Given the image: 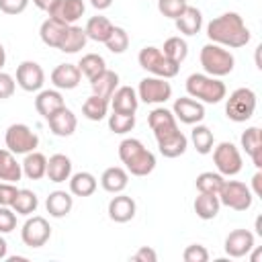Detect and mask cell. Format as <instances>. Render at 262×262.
<instances>
[{
  "instance_id": "cell-1",
  "label": "cell",
  "mask_w": 262,
  "mask_h": 262,
  "mask_svg": "<svg viewBox=\"0 0 262 262\" xmlns=\"http://www.w3.org/2000/svg\"><path fill=\"white\" fill-rule=\"evenodd\" d=\"M207 37L217 45L244 47L250 41V31L237 12H225L207 25Z\"/></svg>"
},
{
  "instance_id": "cell-2",
  "label": "cell",
  "mask_w": 262,
  "mask_h": 262,
  "mask_svg": "<svg viewBox=\"0 0 262 262\" xmlns=\"http://www.w3.org/2000/svg\"><path fill=\"white\" fill-rule=\"evenodd\" d=\"M186 92L192 98H201L203 102L209 104H217L219 100L225 98V84L213 76H205V74H190L186 80Z\"/></svg>"
},
{
  "instance_id": "cell-3",
  "label": "cell",
  "mask_w": 262,
  "mask_h": 262,
  "mask_svg": "<svg viewBox=\"0 0 262 262\" xmlns=\"http://www.w3.org/2000/svg\"><path fill=\"white\" fill-rule=\"evenodd\" d=\"M233 63H235L233 55L227 49H223L221 45H217V43H207L201 49V66L213 78L227 76L233 70Z\"/></svg>"
},
{
  "instance_id": "cell-4",
  "label": "cell",
  "mask_w": 262,
  "mask_h": 262,
  "mask_svg": "<svg viewBox=\"0 0 262 262\" xmlns=\"http://www.w3.org/2000/svg\"><path fill=\"white\" fill-rule=\"evenodd\" d=\"M254 108H256V94L252 88H235L225 102L227 119L235 123L248 121L254 115Z\"/></svg>"
},
{
  "instance_id": "cell-5",
  "label": "cell",
  "mask_w": 262,
  "mask_h": 262,
  "mask_svg": "<svg viewBox=\"0 0 262 262\" xmlns=\"http://www.w3.org/2000/svg\"><path fill=\"white\" fill-rule=\"evenodd\" d=\"M4 141H6V147L12 154H29V151H33L39 145L37 133L29 125H25V123H12L6 129Z\"/></svg>"
},
{
  "instance_id": "cell-6",
  "label": "cell",
  "mask_w": 262,
  "mask_h": 262,
  "mask_svg": "<svg viewBox=\"0 0 262 262\" xmlns=\"http://www.w3.org/2000/svg\"><path fill=\"white\" fill-rule=\"evenodd\" d=\"M219 203L233 209V211H246L252 205V190L237 180H225L219 190Z\"/></svg>"
},
{
  "instance_id": "cell-7",
  "label": "cell",
  "mask_w": 262,
  "mask_h": 262,
  "mask_svg": "<svg viewBox=\"0 0 262 262\" xmlns=\"http://www.w3.org/2000/svg\"><path fill=\"white\" fill-rule=\"evenodd\" d=\"M213 162H215L219 174H225V176H233L242 170V156L231 141H221L215 147Z\"/></svg>"
},
{
  "instance_id": "cell-8",
  "label": "cell",
  "mask_w": 262,
  "mask_h": 262,
  "mask_svg": "<svg viewBox=\"0 0 262 262\" xmlns=\"http://www.w3.org/2000/svg\"><path fill=\"white\" fill-rule=\"evenodd\" d=\"M137 96L143 100V102H149V104H158V102H166L170 96H172V86L170 82H166L164 78H143L139 82V88H137Z\"/></svg>"
},
{
  "instance_id": "cell-9",
  "label": "cell",
  "mask_w": 262,
  "mask_h": 262,
  "mask_svg": "<svg viewBox=\"0 0 262 262\" xmlns=\"http://www.w3.org/2000/svg\"><path fill=\"white\" fill-rule=\"evenodd\" d=\"M20 237H23L25 246H29V248H41L51 237V227H49V223H47L45 217L35 215V217H31V219L25 221V225L20 229Z\"/></svg>"
},
{
  "instance_id": "cell-10",
  "label": "cell",
  "mask_w": 262,
  "mask_h": 262,
  "mask_svg": "<svg viewBox=\"0 0 262 262\" xmlns=\"http://www.w3.org/2000/svg\"><path fill=\"white\" fill-rule=\"evenodd\" d=\"M147 123L156 135V141H162L166 137H170L172 133L178 131V125H176V117L172 111L164 108V106H158L154 108L149 115H147Z\"/></svg>"
},
{
  "instance_id": "cell-11",
  "label": "cell",
  "mask_w": 262,
  "mask_h": 262,
  "mask_svg": "<svg viewBox=\"0 0 262 262\" xmlns=\"http://www.w3.org/2000/svg\"><path fill=\"white\" fill-rule=\"evenodd\" d=\"M43 80H45V74H43V68L37 63V61H20L18 68H16V84L27 90V92H35L43 86Z\"/></svg>"
},
{
  "instance_id": "cell-12",
  "label": "cell",
  "mask_w": 262,
  "mask_h": 262,
  "mask_svg": "<svg viewBox=\"0 0 262 262\" xmlns=\"http://www.w3.org/2000/svg\"><path fill=\"white\" fill-rule=\"evenodd\" d=\"M86 10L84 0H55V4L47 10L51 18L61 20L66 25H74Z\"/></svg>"
},
{
  "instance_id": "cell-13",
  "label": "cell",
  "mask_w": 262,
  "mask_h": 262,
  "mask_svg": "<svg viewBox=\"0 0 262 262\" xmlns=\"http://www.w3.org/2000/svg\"><path fill=\"white\" fill-rule=\"evenodd\" d=\"M254 248V233L248 229H233L225 237V254L231 258H242Z\"/></svg>"
},
{
  "instance_id": "cell-14",
  "label": "cell",
  "mask_w": 262,
  "mask_h": 262,
  "mask_svg": "<svg viewBox=\"0 0 262 262\" xmlns=\"http://www.w3.org/2000/svg\"><path fill=\"white\" fill-rule=\"evenodd\" d=\"M174 117L180 119L182 123L192 125V123L203 121V117H205V106H203L199 100H192V98H188V96H180V98H176V102H174Z\"/></svg>"
},
{
  "instance_id": "cell-15",
  "label": "cell",
  "mask_w": 262,
  "mask_h": 262,
  "mask_svg": "<svg viewBox=\"0 0 262 262\" xmlns=\"http://www.w3.org/2000/svg\"><path fill=\"white\" fill-rule=\"evenodd\" d=\"M135 211H137V205H135V201L129 194H117L108 203V217L115 223H127V221H131L135 217Z\"/></svg>"
},
{
  "instance_id": "cell-16",
  "label": "cell",
  "mask_w": 262,
  "mask_h": 262,
  "mask_svg": "<svg viewBox=\"0 0 262 262\" xmlns=\"http://www.w3.org/2000/svg\"><path fill=\"white\" fill-rule=\"evenodd\" d=\"M47 123H49V129L57 135V137H70L74 131H76V127H78V121H76V115L70 111V108H59L57 113H53L49 119H47Z\"/></svg>"
},
{
  "instance_id": "cell-17",
  "label": "cell",
  "mask_w": 262,
  "mask_h": 262,
  "mask_svg": "<svg viewBox=\"0 0 262 262\" xmlns=\"http://www.w3.org/2000/svg\"><path fill=\"white\" fill-rule=\"evenodd\" d=\"M68 27L70 25H66V23H61V20H55V18H45L43 23H41V29H39V35H41V41L45 43V45H49V47H55V49H59V45H61V41H63V37H66V33H68Z\"/></svg>"
},
{
  "instance_id": "cell-18",
  "label": "cell",
  "mask_w": 262,
  "mask_h": 262,
  "mask_svg": "<svg viewBox=\"0 0 262 262\" xmlns=\"http://www.w3.org/2000/svg\"><path fill=\"white\" fill-rule=\"evenodd\" d=\"M80 78H82V72L78 66L74 63H59L53 72H51V82L61 88V90H72L80 84Z\"/></svg>"
},
{
  "instance_id": "cell-19",
  "label": "cell",
  "mask_w": 262,
  "mask_h": 262,
  "mask_svg": "<svg viewBox=\"0 0 262 262\" xmlns=\"http://www.w3.org/2000/svg\"><path fill=\"white\" fill-rule=\"evenodd\" d=\"M137 104H139V96L137 92L131 88V86H121L113 92L111 96V106L115 113H129V115H135L137 111Z\"/></svg>"
},
{
  "instance_id": "cell-20",
  "label": "cell",
  "mask_w": 262,
  "mask_h": 262,
  "mask_svg": "<svg viewBox=\"0 0 262 262\" xmlns=\"http://www.w3.org/2000/svg\"><path fill=\"white\" fill-rule=\"evenodd\" d=\"M119 86V74L113 72V70H102L96 78L90 80V88H92V94L104 98V100H111L113 92L117 90Z\"/></svg>"
},
{
  "instance_id": "cell-21",
  "label": "cell",
  "mask_w": 262,
  "mask_h": 262,
  "mask_svg": "<svg viewBox=\"0 0 262 262\" xmlns=\"http://www.w3.org/2000/svg\"><path fill=\"white\" fill-rule=\"evenodd\" d=\"M63 106H66V102L57 90H41L35 98V108L43 119H49L53 113H57Z\"/></svg>"
},
{
  "instance_id": "cell-22",
  "label": "cell",
  "mask_w": 262,
  "mask_h": 262,
  "mask_svg": "<svg viewBox=\"0 0 262 262\" xmlns=\"http://www.w3.org/2000/svg\"><path fill=\"white\" fill-rule=\"evenodd\" d=\"M47 178L51 182H66L72 174V162L66 154H53L47 160V170H45Z\"/></svg>"
},
{
  "instance_id": "cell-23",
  "label": "cell",
  "mask_w": 262,
  "mask_h": 262,
  "mask_svg": "<svg viewBox=\"0 0 262 262\" xmlns=\"http://www.w3.org/2000/svg\"><path fill=\"white\" fill-rule=\"evenodd\" d=\"M174 23H176V29H178L182 35H194V33H199V29H201V25H203V14H201L199 8L186 6V8L174 18Z\"/></svg>"
},
{
  "instance_id": "cell-24",
  "label": "cell",
  "mask_w": 262,
  "mask_h": 262,
  "mask_svg": "<svg viewBox=\"0 0 262 262\" xmlns=\"http://www.w3.org/2000/svg\"><path fill=\"white\" fill-rule=\"evenodd\" d=\"M74 207V199L66 192V190H53L49 192L47 201H45V209L51 217H66Z\"/></svg>"
},
{
  "instance_id": "cell-25",
  "label": "cell",
  "mask_w": 262,
  "mask_h": 262,
  "mask_svg": "<svg viewBox=\"0 0 262 262\" xmlns=\"http://www.w3.org/2000/svg\"><path fill=\"white\" fill-rule=\"evenodd\" d=\"M125 166H127V170H129L133 176H147V174L156 168V156H154L147 147H143V149L137 151Z\"/></svg>"
},
{
  "instance_id": "cell-26",
  "label": "cell",
  "mask_w": 262,
  "mask_h": 262,
  "mask_svg": "<svg viewBox=\"0 0 262 262\" xmlns=\"http://www.w3.org/2000/svg\"><path fill=\"white\" fill-rule=\"evenodd\" d=\"M127 180H129V176H127V172L121 168V166H111V168H106L104 172H102V176H100V184H102V188L106 190V192H121L125 186H127Z\"/></svg>"
},
{
  "instance_id": "cell-27",
  "label": "cell",
  "mask_w": 262,
  "mask_h": 262,
  "mask_svg": "<svg viewBox=\"0 0 262 262\" xmlns=\"http://www.w3.org/2000/svg\"><path fill=\"white\" fill-rule=\"evenodd\" d=\"M194 213H196V217H201V219H215L217 217V213H219V207H221V203H219V196L217 194H211V192H199V196L194 199Z\"/></svg>"
},
{
  "instance_id": "cell-28",
  "label": "cell",
  "mask_w": 262,
  "mask_h": 262,
  "mask_svg": "<svg viewBox=\"0 0 262 262\" xmlns=\"http://www.w3.org/2000/svg\"><path fill=\"white\" fill-rule=\"evenodd\" d=\"M23 176V166L16 162L10 149H0V180L18 182Z\"/></svg>"
},
{
  "instance_id": "cell-29",
  "label": "cell",
  "mask_w": 262,
  "mask_h": 262,
  "mask_svg": "<svg viewBox=\"0 0 262 262\" xmlns=\"http://www.w3.org/2000/svg\"><path fill=\"white\" fill-rule=\"evenodd\" d=\"M186 145H188V139H186V135H184L180 129H178L176 133H172L170 137L158 141L160 154H162L164 158H178V156H182V154L186 151Z\"/></svg>"
},
{
  "instance_id": "cell-30",
  "label": "cell",
  "mask_w": 262,
  "mask_h": 262,
  "mask_svg": "<svg viewBox=\"0 0 262 262\" xmlns=\"http://www.w3.org/2000/svg\"><path fill=\"white\" fill-rule=\"evenodd\" d=\"M113 27H115V25H113L106 16H100V14H98V16L88 18L84 31H86V37H88V39L98 41V43H104L106 37L111 35V31H113Z\"/></svg>"
},
{
  "instance_id": "cell-31",
  "label": "cell",
  "mask_w": 262,
  "mask_h": 262,
  "mask_svg": "<svg viewBox=\"0 0 262 262\" xmlns=\"http://www.w3.org/2000/svg\"><path fill=\"white\" fill-rule=\"evenodd\" d=\"M23 166V172H25V176L27 178H31V180H39V178H43L45 176V170H47V158L41 154V151H29L27 154V158H25V162L20 164Z\"/></svg>"
},
{
  "instance_id": "cell-32",
  "label": "cell",
  "mask_w": 262,
  "mask_h": 262,
  "mask_svg": "<svg viewBox=\"0 0 262 262\" xmlns=\"http://www.w3.org/2000/svg\"><path fill=\"white\" fill-rule=\"evenodd\" d=\"M86 41H88L86 31H84L82 27L70 25L66 37H63V41H61V45H59V49H61L63 53H76V51H80V49L86 45Z\"/></svg>"
},
{
  "instance_id": "cell-33",
  "label": "cell",
  "mask_w": 262,
  "mask_h": 262,
  "mask_svg": "<svg viewBox=\"0 0 262 262\" xmlns=\"http://www.w3.org/2000/svg\"><path fill=\"white\" fill-rule=\"evenodd\" d=\"M70 190L76 196H90L96 190V178L90 172H76L70 178Z\"/></svg>"
},
{
  "instance_id": "cell-34",
  "label": "cell",
  "mask_w": 262,
  "mask_h": 262,
  "mask_svg": "<svg viewBox=\"0 0 262 262\" xmlns=\"http://www.w3.org/2000/svg\"><path fill=\"white\" fill-rule=\"evenodd\" d=\"M178 70H180V63H178V61H174V59H170V57H166V55L162 53V49H160L158 57L154 59V63L147 68V72H151L154 76L164 78V80L174 78V76L178 74Z\"/></svg>"
},
{
  "instance_id": "cell-35",
  "label": "cell",
  "mask_w": 262,
  "mask_h": 262,
  "mask_svg": "<svg viewBox=\"0 0 262 262\" xmlns=\"http://www.w3.org/2000/svg\"><path fill=\"white\" fill-rule=\"evenodd\" d=\"M82 113H84V117L90 119V121H102V119L106 117V113H108V100H104V98L92 94V96H88V98L84 100Z\"/></svg>"
},
{
  "instance_id": "cell-36",
  "label": "cell",
  "mask_w": 262,
  "mask_h": 262,
  "mask_svg": "<svg viewBox=\"0 0 262 262\" xmlns=\"http://www.w3.org/2000/svg\"><path fill=\"white\" fill-rule=\"evenodd\" d=\"M223 174L219 172H201L194 180V186L199 192H211V194H219L221 186H223Z\"/></svg>"
},
{
  "instance_id": "cell-37",
  "label": "cell",
  "mask_w": 262,
  "mask_h": 262,
  "mask_svg": "<svg viewBox=\"0 0 262 262\" xmlns=\"http://www.w3.org/2000/svg\"><path fill=\"white\" fill-rule=\"evenodd\" d=\"M37 205H39V201H37V194H35L33 190H29V188H18V194H16V199L12 201L10 207H12L14 213H18V215H31V213H35Z\"/></svg>"
},
{
  "instance_id": "cell-38",
  "label": "cell",
  "mask_w": 262,
  "mask_h": 262,
  "mask_svg": "<svg viewBox=\"0 0 262 262\" xmlns=\"http://www.w3.org/2000/svg\"><path fill=\"white\" fill-rule=\"evenodd\" d=\"M78 68H80V72H82L88 80H92V78H96L102 70H106V63H104V57H102V55H98V53H86V55L80 59Z\"/></svg>"
},
{
  "instance_id": "cell-39",
  "label": "cell",
  "mask_w": 262,
  "mask_h": 262,
  "mask_svg": "<svg viewBox=\"0 0 262 262\" xmlns=\"http://www.w3.org/2000/svg\"><path fill=\"white\" fill-rule=\"evenodd\" d=\"M162 53H164L166 57H170V59H174V61L180 63V61L186 57V53H188V45H186V41H184L182 37H168V39L164 41Z\"/></svg>"
},
{
  "instance_id": "cell-40",
  "label": "cell",
  "mask_w": 262,
  "mask_h": 262,
  "mask_svg": "<svg viewBox=\"0 0 262 262\" xmlns=\"http://www.w3.org/2000/svg\"><path fill=\"white\" fill-rule=\"evenodd\" d=\"M190 139H192V145L199 154H209L213 149V133L205 125H196L190 133Z\"/></svg>"
},
{
  "instance_id": "cell-41",
  "label": "cell",
  "mask_w": 262,
  "mask_h": 262,
  "mask_svg": "<svg viewBox=\"0 0 262 262\" xmlns=\"http://www.w3.org/2000/svg\"><path fill=\"white\" fill-rule=\"evenodd\" d=\"M104 45H106V49L113 51V53H123V51L129 47V35H127V31H125L123 27H113V31H111V35L106 37Z\"/></svg>"
},
{
  "instance_id": "cell-42",
  "label": "cell",
  "mask_w": 262,
  "mask_h": 262,
  "mask_svg": "<svg viewBox=\"0 0 262 262\" xmlns=\"http://www.w3.org/2000/svg\"><path fill=\"white\" fill-rule=\"evenodd\" d=\"M108 127L113 133H127L135 127V115L113 111V115H108Z\"/></svg>"
},
{
  "instance_id": "cell-43",
  "label": "cell",
  "mask_w": 262,
  "mask_h": 262,
  "mask_svg": "<svg viewBox=\"0 0 262 262\" xmlns=\"http://www.w3.org/2000/svg\"><path fill=\"white\" fill-rule=\"evenodd\" d=\"M145 145L139 141V139H135V137H127V139H123L121 143H119V158H121V162L123 164H127L137 151H141Z\"/></svg>"
},
{
  "instance_id": "cell-44",
  "label": "cell",
  "mask_w": 262,
  "mask_h": 262,
  "mask_svg": "<svg viewBox=\"0 0 262 262\" xmlns=\"http://www.w3.org/2000/svg\"><path fill=\"white\" fill-rule=\"evenodd\" d=\"M186 6V0H158V10L168 18H176Z\"/></svg>"
},
{
  "instance_id": "cell-45",
  "label": "cell",
  "mask_w": 262,
  "mask_h": 262,
  "mask_svg": "<svg viewBox=\"0 0 262 262\" xmlns=\"http://www.w3.org/2000/svg\"><path fill=\"white\" fill-rule=\"evenodd\" d=\"M262 145V139H260V129L258 127H248L244 133H242V147L246 149V154L250 156L256 147Z\"/></svg>"
},
{
  "instance_id": "cell-46",
  "label": "cell",
  "mask_w": 262,
  "mask_h": 262,
  "mask_svg": "<svg viewBox=\"0 0 262 262\" xmlns=\"http://www.w3.org/2000/svg\"><path fill=\"white\" fill-rule=\"evenodd\" d=\"M182 258H184V262H207L209 260V252L201 244H190V246H186Z\"/></svg>"
},
{
  "instance_id": "cell-47",
  "label": "cell",
  "mask_w": 262,
  "mask_h": 262,
  "mask_svg": "<svg viewBox=\"0 0 262 262\" xmlns=\"http://www.w3.org/2000/svg\"><path fill=\"white\" fill-rule=\"evenodd\" d=\"M16 227V215L8 207L0 205V233H8Z\"/></svg>"
},
{
  "instance_id": "cell-48",
  "label": "cell",
  "mask_w": 262,
  "mask_h": 262,
  "mask_svg": "<svg viewBox=\"0 0 262 262\" xmlns=\"http://www.w3.org/2000/svg\"><path fill=\"white\" fill-rule=\"evenodd\" d=\"M16 194H18V188L14 186V182H0V205L10 207Z\"/></svg>"
},
{
  "instance_id": "cell-49",
  "label": "cell",
  "mask_w": 262,
  "mask_h": 262,
  "mask_svg": "<svg viewBox=\"0 0 262 262\" xmlns=\"http://www.w3.org/2000/svg\"><path fill=\"white\" fill-rule=\"evenodd\" d=\"M29 0H0V10L4 14H20L27 8Z\"/></svg>"
},
{
  "instance_id": "cell-50",
  "label": "cell",
  "mask_w": 262,
  "mask_h": 262,
  "mask_svg": "<svg viewBox=\"0 0 262 262\" xmlns=\"http://www.w3.org/2000/svg\"><path fill=\"white\" fill-rule=\"evenodd\" d=\"M14 94V78L6 72H0V98H10Z\"/></svg>"
},
{
  "instance_id": "cell-51",
  "label": "cell",
  "mask_w": 262,
  "mask_h": 262,
  "mask_svg": "<svg viewBox=\"0 0 262 262\" xmlns=\"http://www.w3.org/2000/svg\"><path fill=\"white\" fill-rule=\"evenodd\" d=\"M131 260H133V262H156V260H158V254H156L154 248L141 246V248L131 256Z\"/></svg>"
},
{
  "instance_id": "cell-52",
  "label": "cell",
  "mask_w": 262,
  "mask_h": 262,
  "mask_svg": "<svg viewBox=\"0 0 262 262\" xmlns=\"http://www.w3.org/2000/svg\"><path fill=\"white\" fill-rule=\"evenodd\" d=\"M252 186H254V192L260 196V194H262V172H260V170L254 174V178H252Z\"/></svg>"
},
{
  "instance_id": "cell-53",
  "label": "cell",
  "mask_w": 262,
  "mask_h": 262,
  "mask_svg": "<svg viewBox=\"0 0 262 262\" xmlns=\"http://www.w3.org/2000/svg\"><path fill=\"white\" fill-rule=\"evenodd\" d=\"M250 158H252V162H254V166L260 170L262 168V145L260 147H256L252 154H250Z\"/></svg>"
},
{
  "instance_id": "cell-54",
  "label": "cell",
  "mask_w": 262,
  "mask_h": 262,
  "mask_svg": "<svg viewBox=\"0 0 262 262\" xmlns=\"http://www.w3.org/2000/svg\"><path fill=\"white\" fill-rule=\"evenodd\" d=\"M33 4H35L37 8H41V10H45V12H47V10L55 4V0H33Z\"/></svg>"
},
{
  "instance_id": "cell-55",
  "label": "cell",
  "mask_w": 262,
  "mask_h": 262,
  "mask_svg": "<svg viewBox=\"0 0 262 262\" xmlns=\"http://www.w3.org/2000/svg\"><path fill=\"white\" fill-rule=\"evenodd\" d=\"M111 2H113V0H90V4H92L96 10H104V8H108Z\"/></svg>"
},
{
  "instance_id": "cell-56",
  "label": "cell",
  "mask_w": 262,
  "mask_h": 262,
  "mask_svg": "<svg viewBox=\"0 0 262 262\" xmlns=\"http://www.w3.org/2000/svg\"><path fill=\"white\" fill-rule=\"evenodd\" d=\"M6 258V239L0 235V260Z\"/></svg>"
},
{
  "instance_id": "cell-57",
  "label": "cell",
  "mask_w": 262,
  "mask_h": 262,
  "mask_svg": "<svg viewBox=\"0 0 262 262\" xmlns=\"http://www.w3.org/2000/svg\"><path fill=\"white\" fill-rule=\"evenodd\" d=\"M260 258H262V250H260V248H256V250H254V254H252V262H260Z\"/></svg>"
},
{
  "instance_id": "cell-58",
  "label": "cell",
  "mask_w": 262,
  "mask_h": 262,
  "mask_svg": "<svg viewBox=\"0 0 262 262\" xmlns=\"http://www.w3.org/2000/svg\"><path fill=\"white\" fill-rule=\"evenodd\" d=\"M4 63H6V51H4V47H2V43H0V70H2Z\"/></svg>"
},
{
  "instance_id": "cell-59",
  "label": "cell",
  "mask_w": 262,
  "mask_h": 262,
  "mask_svg": "<svg viewBox=\"0 0 262 262\" xmlns=\"http://www.w3.org/2000/svg\"><path fill=\"white\" fill-rule=\"evenodd\" d=\"M256 233H258V235H262V217H258V219H256Z\"/></svg>"
},
{
  "instance_id": "cell-60",
  "label": "cell",
  "mask_w": 262,
  "mask_h": 262,
  "mask_svg": "<svg viewBox=\"0 0 262 262\" xmlns=\"http://www.w3.org/2000/svg\"><path fill=\"white\" fill-rule=\"evenodd\" d=\"M8 260H10V262H20V260H25V258H23V256H12V258H8Z\"/></svg>"
}]
</instances>
